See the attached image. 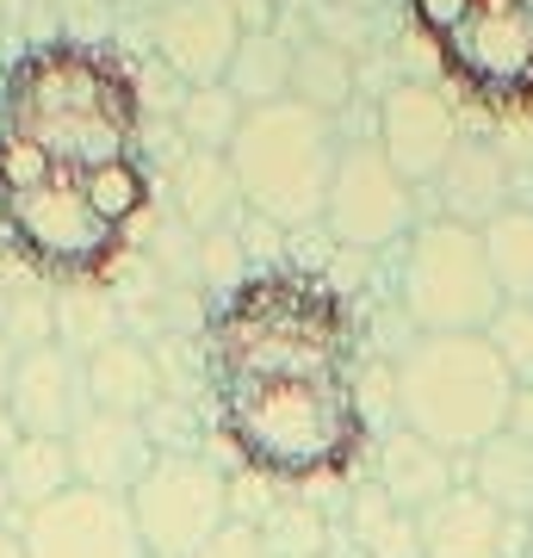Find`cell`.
<instances>
[{"mask_svg": "<svg viewBox=\"0 0 533 558\" xmlns=\"http://www.w3.org/2000/svg\"><path fill=\"white\" fill-rule=\"evenodd\" d=\"M360 323L323 274L267 267L249 274L205 317V373L211 385L255 379H354Z\"/></svg>", "mask_w": 533, "mask_h": 558, "instance_id": "6da1fadb", "label": "cell"}, {"mask_svg": "<svg viewBox=\"0 0 533 558\" xmlns=\"http://www.w3.org/2000/svg\"><path fill=\"white\" fill-rule=\"evenodd\" d=\"M143 94L124 57L94 44H38L0 87V131H20L62 174L137 156Z\"/></svg>", "mask_w": 533, "mask_h": 558, "instance_id": "7a4b0ae2", "label": "cell"}, {"mask_svg": "<svg viewBox=\"0 0 533 558\" xmlns=\"http://www.w3.org/2000/svg\"><path fill=\"white\" fill-rule=\"evenodd\" d=\"M211 422L223 447L267 484L348 478L373 447V422L354 379L211 385Z\"/></svg>", "mask_w": 533, "mask_h": 558, "instance_id": "3957f363", "label": "cell"}, {"mask_svg": "<svg viewBox=\"0 0 533 558\" xmlns=\"http://www.w3.org/2000/svg\"><path fill=\"white\" fill-rule=\"evenodd\" d=\"M391 398L397 428H410L465 465L477 447L509 435L514 379L484 336H415L397 354Z\"/></svg>", "mask_w": 533, "mask_h": 558, "instance_id": "277c9868", "label": "cell"}, {"mask_svg": "<svg viewBox=\"0 0 533 558\" xmlns=\"http://www.w3.org/2000/svg\"><path fill=\"white\" fill-rule=\"evenodd\" d=\"M336 156H341L336 119H323L298 100H274L242 112V131L223 161L237 174L242 211H255L279 230H298V223L323 218Z\"/></svg>", "mask_w": 533, "mask_h": 558, "instance_id": "5b68a950", "label": "cell"}, {"mask_svg": "<svg viewBox=\"0 0 533 558\" xmlns=\"http://www.w3.org/2000/svg\"><path fill=\"white\" fill-rule=\"evenodd\" d=\"M397 292H403V317L415 323V336H484L502 311L484 236L447 218L415 223V236L403 242Z\"/></svg>", "mask_w": 533, "mask_h": 558, "instance_id": "8992f818", "label": "cell"}, {"mask_svg": "<svg viewBox=\"0 0 533 558\" xmlns=\"http://www.w3.org/2000/svg\"><path fill=\"white\" fill-rule=\"evenodd\" d=\"M0 230L32 274L57 286H94L124 255V236L87 205L75 174L44 180L38 193H20V199H0Z\"/></svg>", "mask_w": 533, "mask_h": 558, "instance_id": "52a82bcc", "label": "cell"}, {"mask_svg": "<svg viewBox=\"0 0 533 558\" xmlns=\"http://www.w3.org/2000/svg\"><path fill=\"white\" fill-rule=\"evenodd\" d=\"M435 57L477 112L496 119L533 112V20L514 0H472V13L435 44Z\"/></svg>", "mask_w": 533, "mask_h": 558, "instance_id": "ba28073f", "label": "cell"}, {"mask_svg": "<svg viewBox=\"0 0 533 558\" xmlns=\"http://www.w3.org/2000/svg\"><path fill=\"white\" fill-rule=\"evenodd\" d=\"M131 521L149 558H198L230 527V478L205 453H156L131 490Z\"/></svg>", "mask_w": 533, "mask_h": 558, "instance_id": "9c48e42d", "label": "cell"}, {"mask_svg": "<svg viewBox=\"0 0 533 558\" xmlns=\"http://www.w3.org/2000/svg\"><path fill=\"white\" fill-rule=\"evenodd\" d=\"M323 223L354 255H378V248H397V242L415 236V186L385 161L378 137L341 143L329 199H323Z\"/></svg>", "mask_w": 533, "mask_h": 558, "instance_id": "30bf717a", "label": "cell"}, {"mask_svg": "<svg viewBox=\"0 0 533 558\" xmlns=\"http://www.w3.org/2000/svg\"><path fill=\"white\" fill-rule=\"evenodd\" d=\"M25 558H149L131 521V502L106 497V490H69V497L44 502L20 515Z\"/></svg>", "mask_w": 533, "mask_h": 558, "instance_id": "8fae6325", "label": "cell"}, {"mask_svg": "<svg viewBox=\"0 0 533 558\" xmlns=\"http://www.w3.org/2000/svg\"><path fill=\"white\" fill-rule=\"evenodd\" d=\"M459 143H465L459 137V112H453V100H440L435 87L397 81L391 94L378 100V149H385V161L410 186H435Z\"/></svg>", "mask_w": 533, "mask_h": 558, "instance_id": "7c38bea8", "label": "cell"}, {"mask_svg": "<svg viewBox=\"0 0 533 558\" xmlns=\"http://www.w3.org/2000/svg\"><path fill=\"white\" fill-rule=\"evenodd\" d=\"M237 0H168L156 7V50L186 87H223L230 62L242 50Z\"/></svg>", "mask_w": 533, "mask_h": 558, "instance_id": "4fadbf2b", "label": "cell"}, {"mask_svg": "<svg viewBox=\"0 0 533 558\" xmlns=\"http://www.w3.org/2000/svg\"><path fill=\"white\" fill-rule=\"evenodd\" d=\"M7 416L20 422V435L69 440L75 422L87 416V385H81V360L69 348H32L13 366V391H7Z\"/></svg>", "mask_w": 533, "mask_h": 558, "instance_id": "5bb4252c", "label": "cell"}, {"mask_svg": "<svg viewBox=\"0 0 533 558\" xmlns=\"http://www.w3.org/2000/svg\"><path fill=\"white\" fill-rule=\"evenodd\" d=\"M415 534H422V558H528V521L490 509L472 484H459L435 509H422Z\"/></svg>", "mask_w": 533, "mask_h": 558, "instance_id": "9a60e30c", "label": "cell"}, {"mask_svg": "<svg viewBox=\"0 0 533 558\" xmlns=\"http://www.w3.org/2000/svg\"><path fill=\"white\" fill-rule=\"evenodd\" d=\"M156 435L149 422L131 416H106V410H87L69 435V459H75V484L81 490H106V497H131L143 484V472L156 465Z\"/></svg>", "mask_w": 533, "mask_h": 558, "instance_id": "2e32d148", "label": "cell"}, {"mask_svg": "<svg viewBox=\"0 0 533 558\" xmlns=\"http://www.w3.org/2000/svg\"><path fill=\"white\" fill-rule=\"evenodd\" d=\"M373 484L403 509V515H422V509H435L447 490L465 484V465H459L453 453L428 447L422 435H410V428H391V435H373Z\"/></svg>", "mask_w": 533, "mask_h": 558, "instance_id": "e0dca14e", "label": "cell"}, {"mask_svg": "<svg viewBox=\"0 0 533 558\" xmlns=\"http://www.w3.org/2000/svg\"><path fill=\"white\" fill-rule=\"evenodd\" d=\"M81 385H87V410H106V416H131L149 422L168 403V385H161V360L143 348L137 336L106 341L99 354L81 360Z\"/></svg>", "mask_w": 533, "mask_h": 558, "instance_id": "ac0fdd59", "label": "cell"}, {"mask_svg": "<svg viewBox=\"0 0 533 558\" xmlns=\"http://www.w3.org/2000/svg\"><path fill=\"white\" fill-rule=\"evenodd\" d=\"M435 199L447 223H465V230H484L490 218L509 211V161L496 156L490 143H459L453 161L440 168Z\"/></svg>", "mask_w": 533, "mask_h": 558, "instance_id": "d6986e66", "label": "cell"}, {"mask_svg": "<svg viewBox=\"0 0 533 558\" xmlns=\"http://www.w3.org/2000/svg\"><path fill=\"white\" fill-rule=\"evenodd\" d=\"M168 193H174V218L193 230V236H211L242 211V193H237V174L223 156H205V149H186L168 174Z\"/></svg>", "mask_w": 533, "mask_h": 558, "instance_id": "ffe728a7", "label": "cell"}, {"mask_svg": "<svg viewBox=\"0 0 533 558\" xmlns=\"http://www.w3.org/2000/svg\"><path fill=\"white\" fill-rule=\"evenodd\" d=\"M465 484L509 521H533V440L496 435L465 459Z\"/></svg>", "mask_w": 533, "mask_h": 558, "instance_id": "44dd1931", "label": "cell"}, {"mask_svg": "<svg viewBox=\"0 0 533 558\" xmlns=\"http://www.w3.org/2000/svg\"><path fill=\"white\" fill-rule=\"evenodd\" d=\"M7 497L20 515L44 509V502H57L75 490V459H69V440H44V435H20V447L7 453Z\"/></svg>", "mask_w": 533, "mask_h": 558, "instance_id": "7402d4cb", "label": "cell"}, {"mask_svg": "<svg viewBox=\"0 0 533 558\" xmlns=\"http://www.w3.org/2000/svg\"><path fill=\"white\" fill-rule=\"evenodd\" d=\"M223 87L242 100V112L292 100V44L279 38V32H249L237 62H230V75H223Z\"/></svg>", "mask_w": 533, "mask_h": 558, "instance_id": "603a6c76", "label": "cell"}, {"mask_svg": "<svg viewBox=\"0 0 533 558\" xmlns=\"http://www.w3.org/2000/svg\"><path fill=\"white\" fill-rule=\"evenodd\" d=\"M477 236H484V260L502 304H533V205H509Z\"/></svg>", "mask_w": 533, "mask_h": 558, "instance_id": "cb8c5ba5", "label": "cell"}, {"mask_svg": "<svg viewBox=\"0 0 533 558\" xmlns=\"http://www.w3.org/2000/svg\"><path fill=\"white\" fill-rule=\"evenodd\" d=\"M292 100L336 119L341 106L354 100V57L329 38H311V44H292Z\"/></svg>", "mask_w": 533, "mask_h": 558, "instance_id": "d4e9b609", "label": "cell"}, {"mask_svg": "<svg viewBox=\"0 0 533 558\" xmlns=\"http://www.w3.org/2000/svg\"><path fill=\"white\" fill-rule=\"evenodd\" d=\"M57 311V348H69L75 360L99 354L106 341H119V304L106 299V292H94V286H62V299L50 304Z\"/></svg>", "mask_w": 533, "mask_h": 558, "instance_id": "484cf974", "label": "cell"}, {"mask_svg": "<svg viewBox=\"0 0 533 558\" xmlns=\"http://www.w3.org/2000/svg\"><path fill=\"white\" fill-rule=\"evenodd\" d=\"M348 521H354V539L366 546V558H422V534H415V515H403L378 484H366V490H354V509H348Z\"/></svg>", "mask_w": 533, "mask_h": 558, "instance_id": "4316f807", "label": "cell"}, {"mask_svg": "<svg viewBox=\"0 0 533 558\" xmlns=\"http://www.w3.org/2000/svg\"><path fill=\"white\" fill-rule=\"evenodd\" d=\"M75 180H81V193H87V205H94L119 236L143 218V211H149V174H143L137 156L106 161V168H87V174H75Z\"/></svg>", "mask_w": 533, "mask_h": 558, "instance_id": "83f0119b", "label": "cell"}, {"mask_svg": "<svg viewBox=\"0 0 533 558\" xmlns=\"http://www.w3.org/2000/svg\"><path fill=\"white\" fill-rule=\"evenodd\" d=\"M255 534L267 546V558H329V521L304 497L267 502V515L255 521Z\"/></svg>", "mask_w": 533, "mask_h": 558, "instance_id": "f1b7e54d", "label": "cell"}, {"mask_svg": "<svg viewBox=\"0 0 533 558\" xmlns=\"http://www.w3.org/2000/svg\"><path fill=\"white\" fill-rule=\"evenodd\" d=\"M174 124H180V137L193 143V149L230 156V143H237V131H242V100L230 94V87H186Z\"/></svg>", "mask_w": 533, "mask_h": 558, "instance_id": "f546056e", "label": "cell"}, {"mask_svg": "<svg viewBox=\"0 0 533 558\" xmlns=\"http://www.w3.org/2000/svg\"><path fill=\"white\" fill-rule=\"evenodd\" d=\"M193 274L205 292H218V299H230L242 279H249V260H242V236L223 223V230H211V236H193Z\"/></svg>", "mask_w": 533, "mask_h": 558, "instance_id": "4dcf8cb0", "label": "cell"}, {"mask_svg": "<svg viewBox=\"0 0 533 558\" xmlns=\"http://www.w3.org/2000/svg\"><path fill=\"white\" fill-rule=\"evenodd\" d=\"M484 341L509 366L514 385H533V304H502L490 317V329H484Z\"/></svg>", "mask_w": 533, "mask_h": 558, "instance_id": "1f68e13d", "label": "cell"}, {"mask_svg": "<svg viewBox=\"0 0 533 558\" xmlns=\"http://www.w3.org/2000/svg\"><path fill=\"white\" fill-rule=\"evenodd\" d=\"M62 168L44 156L32 137L20 131H0V199H20V193H38L44 180H57Z\"/></svg>", "mask_w": 533, "mask_h": 558, "instance_id": "d6a6232c", "label": "cell"}, {"mask_svg": "<svg viewBox=\"0 0 533 558\" xmlns=\"http://www.w3.org/2000/svg\"><path fill=\"white\" fill-rule=\"evenodd\" d=\"M403 7H410V25L428 44H440L459 20H465V13H472V0H403Z\"/></svg>", "mask_w": 533, "mask_h": 558, "instance_id": "836d02e7", "label": "cell"}, {"mask_svg": "<svg viewBox=\"0 0 533 558\" xmlns=\"http://www.w3.org/2000/svg\"><path fill=\"white\" fill-rule=\"evenodd\" d=\"M198 558H267V546H261V534H255V521H230L211 546Z\"/></svg>", "mask_w": 533, "mask_h": 558, "instance_id": "e575fe53", "label": "cell"}, {"mask_svg": "<svg viewBox=\"0 0 533 558\" xmlns=\"http://www.w3.org/2000/svg\"><path fill=\"white\" fill-rule=\"evenodd\" d=\"M509 435H514V440H533V385H514V403H509Z\"/></svg>", "mask_w": 533, "mask_h": 558, "instance_id": "d590c367", "label": "cell"}, {"mask_svg": "<svg viewBox=\"0 0 533 558\" xmlns=\"http://www.w3.org/2000/svg\"><path fill=\"white\" fill-rule=\"evenodd\" d=\"M0 558H25V539H20V515L0 521Z\"/></svg>", "mask_w": 533, "mask_h": 558, "instance_id": "8d00e7d4", "label": "cell"}, {"mask_svg": "<svg viewBox=\"0 0 533 558\" xmlns=\"http://www.w3.org/2000/svg\"><path fill=\"white\" fill-rule=\"evenodd\" d=\"M13 366H20V354L0 341V410H7V391H13Z\"/></svg>", "mask_w": 533, "mask_h": 558, "instance_id": "74e56055", "label": "cell"}, {"mask_svg": "<svg viewBox=\"0 0 533 558\" xmlns=\"http://www.w3.org/2000/svg\"><path fill=\"white\" fill-rule=\"evenodd\" d=\"M13 447H20V422L0 410V465H7V453H13Z\"/></svg>", "mask_w": 533, "mask_h": 558, "instance_id": "f35d334b", "label": "cell"}, {"mask_svg": "<svg viewBox=\"0 0 533 558\" xmlns=\"http://www.w3.org/2000/svg\"><path fill=\"white\" fill-rule=\"evenodd\" d=\"M0 521H13V497H7V472H0Z\"/></svg>", "mask_w": 533, "mask_h": 558, "instance_id": "ab89813d", "label": "cell"}, {"mask_svg": "<svg viewBox=\"0 0 533 558\" xmlns=\"http://www.w3.org/2000/svg\"><path fill=\"white\" fill-rule=\"evenodd\" d=\"M341 7H354V13H366V7H378V0H341Z\"/></svg>", "mask_w": 533, "mask_h": 558, "instance_id": "60d3db41", "label": "cell"}, {"mask_svg": "<svg viewBox=\"0 0 533 558\" xmlns=\"http://www.w3.org/2000/svg\"><path fill=\"white\" fill-rule=\"evenodd\" d=\"M514 7H521V13H528V20H533V0H514Z\"/></svg>", "mask_w": 533, "mask_h": 558, "instance_id": "b9f144b4", "label": "cell"}, {"mask_svg": "<svg viewBox=\"0 0 533 558\" xmlns=\"http://www.w3.org/2000/svg\"><path fill=\"white\" fill-rule=\"evenodd\" d=\"M528 558H533V521H528Z\"/></svg>", "mask_w": 533, "mask_h": 558, "instance_id": "7bdbcfd3", "label": "cell"}]
</instances>
